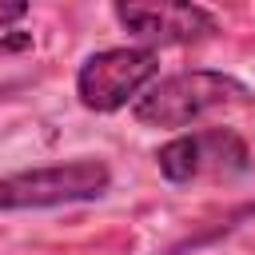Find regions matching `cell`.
<instances>
[{
  "instance_id": "6da1fadb",
  "label": "cell",
  "mask_w": 255,
  "mask_h": 255,
  "mask_svg": "<svg viewBox=\"0 0 255 255\" xmlns=\"http://www.w3.org/2000/svg\"><path fill=\"white\" fill-rule=\"evenodd\" d=\"M243 100H247V84L223 72L195 68V72H175L151 84V92L135 100L131 116L147 128H187L191 120L215 108H227V104H243Z\"/></svg>"
},
{
  "instance_id": "3957f363",
  "label": "cell",
  "mask_w": 255,
  "mask_h": 255,
  "mask_svg": "<svg viewBox=\"0 0 255 255\" xmlns=\"http://www.w3.org/2000/svg\"><path fill=\"white\" fill-rule=\"evenodd\" d=\"M159 72V60L151 48H104L88 56L76 72L80 104L92 112H116L124 108L143 84H151Z\"/></svg>"
},
{
  "instance_id": "8992f818",
  "label": "cell",
  "mask_w": 255,
  "mask_h": 255,
  "mask_svg": "<svg viewBox=\"0 0 255 255\" xmlns=\"http://www.w3.org/2000/svg\"><path fill=\"white\" fill-rule=\"evenodd\" d=\"M24 16H28V4H24V0H8V4H0V28L16 24V20H24Z\"/></svg>"
},
{
  "instance_id": "277c9868",
  "label": "cell",
  "mask_w": 255,
  "mask_h": 255,
  "mask_svg": "<svg viewBox=\"0 0 255 255\" xmlns=\"http://www.w3.org/2000/svg\"><path fill=\"white\" fill-rule=\"evenodd\" d=\"M155 163L171 183H187V179H203V175L247 171L251 151L231 128H203V131L175 135L171 143H163L155 151Z\"/></svg>"
},
{
  "instance_id": "5b68a950",
  "label": "cell",
  "mask_w": 255,
  "mask_h": 255,
  "mask_svg": "<svg viewBox=\"0 0 255 255\" xmlns=\"http://www.w3.org/2000/svg\"><path fill=\"white\" fill-rule=\"evenodd\" d=\"M116 20L143 44H191L211 36L219 24L199 4H116Z\"/></svg>"
},
{
  "instance_id": "7a4b0ae2",
  "label": "cell",
  "mask_w": 255,
  "mask_h": 255,
  "mask_svg": "<svg viewBox=\"0 0 255 255\" xmlns=\"http://www.w3.org/2000/svg\"><path fill=\"white\" fill-rule=\"evenodd\" d=\"M108 187H112V171L104 159H68V163L4 175L0 179V211L84 203V199H100Z\"/></svg>"
}]
</instances>
